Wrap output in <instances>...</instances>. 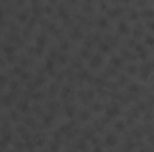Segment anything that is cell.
I'll return each instance as SVG.
<instances>
[{
  "label": "cell",
  "instance_id": "c3c4849f",
  "mask_svg": "<svg viewBox=\"0 0 154 152\" xmlns=\"http://www.w3.org/2000/svg\"><path fill=\"white\" fill-rule=\"evenodd\" d=\"M100 11H102V13H106V11H108V5H106V4H104V2H102V4H100Z\"/></svg>",
  "mask_w": 154,
  "mask_h": 152
},
{
  "label": "cell",
  "instance_id": "3957f363",
  "mask_svg": "<svg viewBox=\"0 0 154 152\" xmlns=\"http://www.w3.org/2000/svg\"><path fill=\"white\" fill-rule=\"evenodd\" d=\"M151 72H152V63H145V65H142L138 68V74H140V79L142 81H147L149 75H151Z\"/></svg>",
  "mask_w": 154,
  "mask_h": 152
},
{
  "label": "cell",
  "instance_id": "4316f807",
  "mask_svg": "<svg viewBox=\"0 0 154 152\" xmlns=\"http://www.w3.org/2000/svg\"><path fill=\"white\" fill-rule=\"evenodd\" d=\"M79 120H82V122H86V120H90V111H81V114H79Z\"/></svg>",
  "mask_w": 154,
  "mask_h": 152
},
{
  "label": "cell",
  "instance_id": "30bf717a",
  "mask_svg": "<svg viewBox=\"0 0 154 152\" xmlns=\"http://www.w3.org/2000/svg\"><path fill=\"white\" fill-rule=\"evenodd\" d=\"M27 100H29V99L25 97L22 102H18V111H20V113H29L31 108H29V102H27Z\"/></svg>",
  "mask_w": 154,
  "mask_h": 152
},
{
  "label": "cell",
  "instance_id": "ab89813d",
  "mask_svg": "<svg viewBox=\"0 0 154 152\" xmlns=\"http://www.w3.org/2000/svg\"><path fill=\"white\" fill-rule=\"evenodd\" d=\"M91 109H93L95 113H99V111H102V109H106V108H102V104H93Z\"/></svg>",
  "mask_w": 154,
  "mask_h": 152
},
{
  "label": "cell",
  "instance_id": "1f68e13d",
  "mask_svg": "<svg viewBox=\"0 0 154 152\" xmlns=\"http://www.w3.org/2000/svg\"><path fill=\"white\" fill-rule=\"evenodd\" d=\"M124 129H125V122H116L115 123V131H120L122 132Z\"/></svg>",
  "mask_w": 154,
  "mask_h": 152
},
{
  "label": "cell",
  "instance_id": "ffe728a7",
  "mask_svg": "<svg viewBox=\"0 0 154 152\" xmlns=\"http://www.w3.org/2000/svg\"><path fill=\"white\" fill-rule=\"evenodd\" d=\"M127 90H129V93H134V95H136V93L142 91V86H140V84H129Z\"/></svg>",
  "mask_w": 154,
  "mask_h": 152
},
{
  "label": "cell",
  "instance_id": "7a4b0ae2",
  "mask_svg": "<svg viewBox=\"0 0 154 152\" xmlns=\"http://www.w3.org/2000/svg\"><path fill=\"white\" fill-rule=\"evenodd\" d=\"M102 63H104V59H102V54H100V52H99V54H93V56L88 59V65H90V68H91V70L100 68V66H102Z\"/></svg>",
  "mask_w": 154,
  "mask_h": 152
},
{
  "label": "cell",
  "instance_id": "9c48e42d",
  "mask_svg": "<svg viewBox=\"0 0 154 152\" xmlns=\"http://www.w3.org/2000/svg\"><path fill=\"white\" fill-rule=\"evenodd\" d=\"M97 27H99V29H109V18L100 16V18L97 20Z\"/></svg>",
  "mask_w": 154,
  "mask_h": 152
},
{
  "label": "cell",
  "instance_id": "2e32d148",
  "mask_svg": "<svg viewBox=\"0 0 154 152\" xmlns=\"http://www.w3.org/2000/svg\"><path fill=\"white\" fill-rule=\"evenodd\" d=\"M116 145V136L115 134H108L106 136V147H115Z\"/></svg>",
  "mask_w": 154,
  "mask_h": 152
},
{
  "label": "cell",
  "instance_id": "9f6ffc18",
  "mask_svg": "<svg viewBox=\"0 0 154 152\" xmlns=\"http://www.w3.org/2000/svg\"><path fill=\"white\" fill-rule=\"evenodd\" d=\"M31 2H32V4H36V2H38V0H31Z\"/></svg>",
  "mask_w": 154,
  "mask_h": 152
},
{
  "label": "cell",
  "instance_id": "ac0fdd59",
  "mask_svg": "<svg viewBox=\"0 0 154 152\" xmlns=\"http://www.w3.org/2000/svg\"><path fill=\"white\" fill-rule=\"evenodd\" d=\"M93 136H95V132H93L91 129H84V131H82V138H84V140H91V141H93V140H95Z\"/></svg>",
  "mask_w": 154,
  "mask_h": 152
},
{
  "label": "cell",
  "instance_id": "ba28073f",
  "mask_svg": "<svg viewBox=\"0 0 154 152\" xmlns=\"http://www.w3.org/2000/svg\"><path fill=\"white\" fill-rule=\"evenodd\" d=\"M109 50H111V45L108 43V41H99V52L104 56V54H109Z\"/></svg>",
  "mask_w": 154,
  "mask_h": 152
},
{
  "label": "cell",
  "instance_id": "9a60e30c",
  "mask_svg": "<svg viewBox=\"0 0 154 152\" xmlns=\"http://www.w3.org/2000/svg\"><path fill=\"white\" fill-rule=\"evenodd\" d=\"M111 66H115V68L124 66V59H122V57H118V56H113V57H111Z\"/></svg>",
  "mask_w": 154,
  "mask_h": 152
},
{
  "label": "cell",
  "instance_id": "4dcf8cb0",
  "mask_svg": "<svg viewBox=\"0 0 154 152\" xmlns=\"http://www.w3.org/2000/svg\"><path fill=\"white\" fill-rule=\"evenodd\" d=\"M143 43H145L147 47H154V38H152V36H145Z\"/></svg>",
  "mask_w": 154,
  "mask_h": 152
},
{
  "label": "cell",
  "instance_id": "681fc988",
  "mask_svg": "<svg viewBox=\"0 0 154 152\" xmlns=\"http://www.w3.org/2000/svg\"><path fill=\"white\" fill-rule=\"evenodd\" d=\"M147 25H149V29H151V31H152V32H154V20H151V22H149Z\"/></svg>",
  "mask_w": 154,
  "mask_h": 152
},
{
  "label": "cell",
  "instance_id": "52a82bcc",
  "mask_svg": "<svg viewBox=\"0 0 154 152\" xmlns=\"http://www.w3.org/2000/svg\"><path fill=\"white\" fill-rule=\"evenodd\" d=\"M79 97H81V100H82L84 104H90L91 99H93V91H84V90H81V91H79Z\"/></svg>",
  "mask_w": 154,
  "mask_h": 152
},
{
  "label": "cell",
  "instance_id": "d590c367",
  "mask_svg": "<svg viewBox=\"0 0 154 152\" xmlns=\"http://www.w3.org/2000/svg\"><path fill=\"white\" fill-rule=\"evenodd\" d=\"M142 32H143L142 25H136V27H134V31H133V34H134V36H142Z\"/></svg>",
  "mask_w": 154,
  "mask_h": 152
},
{
  "label": "cell",
  "instance_id": "7c38bea8",
  "mask_svg": "<svg viewBox=\"0 0 154 152\" xmlns=\"http://www.w3.org/2000/svg\"><path fill=\"white\" fill-rule=\"evenodd\" d=\"M57 16H59L61 20H68V9H66L65 5H59V7H57Z\"/></svg>",
  "mask_w": 154,
  "mask_h": 152
},
{
  "label": "cell",
  "instance_id": "e575fe53",
  "mask_svg": "<svg viewBox=\"0 0 154 152\" xmlns=\"http://www.w3.org/2000/svg\"><path fill=\"white\" fill-rule=\"evenodd\" d=\"M125 82H127L125 77H116V86H118V88H120V86H125Z\"/></svg>",
  "mask_w": 154,
  "mask_h": 152
},
{
  "label": "cell",
  "instance_id": "484cf974",
  "mask_svg": "<svg viewBox=\"0 0 154 152\" xmlns=\"http://www.w3.org/2000/svg\"><path fill=\"white\" fill-rule=\"evenodd\" d=\"M9 84V79H7V75H0V90L2 88H5Z\"/></svg>",
  "mask_w": 154,
  "mask_h": 152
},
{
  "label": "cell",
  "instance_id": "d6986e66",
  "mask_svg": "<svg viewBox=\"0 0 154 152\" xmlns=\"http://www.w3.org/2000/svg\"><path fill=\"white\" fill-rule=\"evenodd\" d=\"M142 16L147 18V20H154V9H149V7L143 9V11H142Z\"/></svg>",
  "mask_w": 154,
  "mask_h": 152
},
{
  "label": "cell",
  "instance_id": "816d5d0a",
  "mask_svg": "<svg viewBox=\"0 0 154 152\" xmlns=\"http://www.w3.org/2000/svg\"><path fill=\"white\" fill-rule=\"evenodd\" d=\"M16 2H18V4H20V5H22V4H23V0H16Z\"/></svg>",
  "mask_w": 154,
  "mask_h": 152
},
{
  "label": "cell",
  "instance_id": "f35d334b",
  "mask_svg": "<svg viewBox=\"0 0 154 152\" xmlns=\"http://www.w3.org/2000/svg\"><path fill=\"white\" fill-rule=\"evenodd\" d=\"M9 86H11V90H13V91H16V90H18V86H20V82H18V81H11V82H9Z\"/></svg>",
  "mask_w": 154,
  "mask_h": 152
},
{
  "label": "cell",
  "instance_id": "8992f818",
  "mask_svg": "<svg viewBox=\"0 0 154 152\" xmlns=\"http://www.w3.org/2000/svg\"><path fill=\"white\" fill-rule=\"evenodd\" d=\"M116 32H118V34H122V36L129 34V32H131V29H129V23H127V22H120V23L116 25Z\"/></svg>",
  "mask_w": 154,
  "mask_h": 152
},
{
  "label": "cell",
  "instance_id": "db71d44e",
  "mask_svg": "<svg viewBox=\"0 0 154 152\" xmlns=\"http://www.w3.org/2000/svg\"><path fill=\"white\" fill-rule=\"evenodd\" d=\"M151 141H152V143H154V134H152V136H151Z\"/></svg>",
  "mask_w": 154,
  "mask_h": 152
},
{
  "label": "cell",
  "instance_id": "7402d4cb",
  "mask_svg": "<svg viewBox=\"0 0 154 152\" xmlns=\"http://www.w3.org/2000/svg\"><path fill=\"white\" fill-rule=\"evenodd\" d=\"M70 93H72V88H70V86H65V88L61 90V97H63V99H68Z\"/></svg>",
  "mask_w": 154,
  "mask_h": 152
},
{
  "label": "cell",
  "instance_id": "44dd1931",
  "mask_svg": "<svg viewBox=\"0 0 154 152\" xmlns=\"http://www.w3.org/2000/svg\"><path fill=\"white\" fill-rule=\"evenodd\" d=\"M25 125H27L29 129H36V127H38V122H36L34 118H27V120H25Z\"/></svg>",
  "mask_w": 154,
  "mask_h": 152
},
{
  "label": "cell",
  "instance_id": "8fae6325",
  "mask_svg": "<svg viewBox=\"0 0 154 152\" xmlns=\"http://www.w3.org/2000/svg\"><path fill=\"white\" fill-rule=\"evenodd\" d=\"M48 75H54V59H47L45 61V68H43Z\"/></svg>",
  "mask_w": 154,
  "mask_h": 152
},
{
  "label": "cell",
  "instance_id": "8d00e7d4",
  "mask_svg": "<svg viewBox=\"0 0 154 152\" xmlns=\"http://www.w3.org/2000/svg\"><path fill=\"white\" fill-rule=\"evenodd\" d=\"M57 61H59L61 65H66V63H68V56H65V54H61V56L57 57Z\"/></svg>",
  "mask_w": 154,
  "mask_h": 152
},
{
  "label": "cell",
  "instance_id": "4fadbf2b",
  "mask_svg": "<svg viewBox=\"0 0 154 152\" xmlns=\"http://www.w3.org/2000/svg\"><path fill=\"white\" fill-rule=\"evenodd\" d=\"M16 20L20 22V23H27V20H29V11H22V13H18L16 14Z\"/></svg>",
  "mask_w": 154,
  "mask_h": 152
},
{
  "label": "cell",
  "instance_id": "e0dca14e",
  "mask_svg": "<svg viewBox=\"0 0 154 152\" xmlns=\"http://www.w3.org/2000/svg\"><path fill=\"white\" fill-rule=\"evenodd\" d=\"M52 123H54V113L47 114V116L43 118V125H45V127H52Z\"/></svg>",
  "mask_w": 154,
  "mask_h": 152
},
{
  "label": "cell",
  "instance_id": "5bb4252c",
  "mask_svg": "<svg viewBox=\"0 0 154 152\" xmlns=\"http://www.w3.org/2000/svg\"><path fill=\"white\" fill-rule=\"evenodd\" d=\"M70 38L72 39H82V31H81L79 27H74V29L70 31Z\"/></svg>",
  "mask_w": 154,
  "mask_h": 152
},
{
  "label": "cell",
  "instance_id": "5b68a950",
  "mask_svg": "<svg viewBox=\"0 0 154 152\" xmlns=\"http://www.w3.org/2000/svg\"><path fill=\"white\" fill-rule=\"evenodd\" d=\"M134 50H136V57H140V59H147V48H145V45L136 43V45H134Z\"/></svg>",
  "mask_w": 154,
  "mask_h": 152
},
{
  "label": "cell",
  "instance_id": "b9f144b4",
  "mask_svg": "<svg viewBox=\"0 0 154 152\" xmlns=\"http://www.w3.org/2000/svg\"><path fill=\"white\" fill-rule=\"evenodd\" d=\"M43 9H45V13H47V14H52V5H50V4H48V5H45Z\"/></svg>",
  "mask_w": 154,
  "mask_h": 152
},
{
  "label": "cell",
  "instance_id": "11a10c76",
  "mask_svg": "<svg viewBox=\"0 0 154 152\" xmlns=\"http://www.w3.org/2000/svg\"><path fill=\"white\" fill-rule=\"evenodd\" d=\"M75 2H77V0H70V4H75Z\"/></svg>",
  "mask_w": 154,
  "mask_h": 152
},
{
  "label": "cell",
  "instance_id": "7bdbcfd3",
  "mask_svg": "<svg viewBox=\"0 0 154 152\" xmlns=\"http://www.w3.org/2000/svg\"><path fill=\"white\" fill-rule=\"evenodd\" d=\"M57 57V50L54 48V50H50V59H56Z\"/></svg>",
  "mask_w": 154,
  "mask_h": 152
},
{
  "label": "cell",
  "instance_id": "6da1fadb",
  "mask_svg": "<svg viewBox=\"0 0 154 152\" xmlns=\"http://www.w3.org/2000/svg\"><path fill=\"white\" fill-rule=\"evenodd\" d=\"M120 111H122V108H120V104L115 100V102H111V104L106 108V118H115V116L120 114Z\"/></svg>",
  "mask_w": 154,
  "mask_h": 152
},
{
  "label": "cell",
  "instance_id": "277c9868",
  "mask_svg": "<svg viewBox=\"0 0 154 152\" xmlns=\"http://www.w3.org/2000/svg\"><path fill=\"white\" fill-rule=\"evenodd\" d=\"M106 13H108V18H118V16L124 13V7H122V5H115V7L108 9Z\"/></svg>",
  "mask_w": 154,
  "mask_h": 152
},
{
  "label": "cell",
  "instance_id": "cb8c5ba5",
  "mask_svg": "<svg viewBox=\"0 0 154 152\" xmlns=\"http://www.w3.org/2000/svg\"><path fill=\"white\" fill-rule=\"evenodd\" d=\"M81 57H82V59H90V57H91V54H90V48H88V47H84V48L81 50Z\"/></svg>",
  "mask_w": 154,
  "mask_h": 152
},
{
  "label": "cell",
  "instance_id": "7dc6e473",
  "mask_svg": "<svg viewBox=\"0 0 154 152\" xmlns=\"http://www.w3.org/2000/svg\"><path fill=\"white\" fill-rule=\"evenodd\" d=\"M48 91H50V93H56V91H57V84H52V86H50V90H48Z\"/></svg>",
  "mask_w": 154,
  "mask_h": 152
},
{
  "label": "cell",
  "instance_id": "d4e9b609",
  "mask_svg": "<svg viewBox=\"0 0 154 152\" xmlns=\"http://www.w3.org/2000/svg\"><path fill=\"white\" fill-rule=\"evenodd\" d=\"M75 149H81V150H86V149H88V143H86L84 138H81V141L75 145Z\"/></svg>",
  "mask_w": 154,
  "mask_h": 152
},
{
  "label": "cell",
  "instance_id": "6f0895ef",
  "mask_svg": "<svg viewBox=\"0 0 154 152\" xmlns=\"http://www.w3.org/2000/svg\"><path fill=\"white\" fill-rule=\"evenodd\" d=\"M152 90H154V81H152Z\"/></svg>",
  "mask_w": 154,
  "mask_h": 152
},
{
  "label": "cell",
  "instance_id": "f546056e",
  "mask_svg": "<svg viewBox=\"0 0 154 152\" xmlns=\"http://www.w3.org/2000/svg\"><path fill=\"white\" fill-rule=\"evenodd\" d=\"M20 79H22V81H31L32 75H31V72H22V74H20Z\"/></svg>",
  "mask_w": 154,
  "mask_h": 152
},
{
  "label": "cell",
  "instance_id": "f5cc1de1",
  "mask_svg": "<svg viewBox=\"0 0 154 152\" xmlns=\"http://www.w3.org/2000/svg\"><path fill=\"white\" fill-rule=\"evenodd\" d=\"M122 2H124V4H129V2H131V0H122Z\"/></svg>",
  "mask_w": 154,
  "mask_h": 152
},
{
  "label": "cell",
  "instance_id": "d6a6232c",
  "mask_svg": "<svg viewBox=\"0 0 154 152\" xmlns=\"http://www.w3.org/2000/svg\"><path fill=\"white\" fill-rule=\"evenodd\" d=\"M66 114H68V116H74V114H75V108H74L72 104L66 106Z\"/></svg>",
  "mask_w": 154,
  "mask_h": 152
},
{
  "label": "cell",
  "instance_id": "83f0119b",
  "mask_svg": "<svg viewBox=\"0 0 154 152\" xmlns=\"http://www.w3.org/2000/svg\"><path fill=\"white\" fill-rule=\"evenodd\" d=\"M125 72H127L129 75H133V74H138V68H136L134 65H129V66L125 68Z\"/></svg>",
  "mask_w": 154,
  "mask_h": 152
},
{
  "label": "cell",
  "instance_id": "74e56055",
  "mask_svg": "<svg viewBox=\"0 0 154 152\" xmlns=\"http://www.w3.org/2000/svg\"><path fill=\"white\" fill-rule=\"evenodd\" d=\"M115 72H116L115 66H109V68L106 70V77H113V75H115Z\"/></svg>",
  "mask_w": 154,
  "mask_h": 152
},
{
  "label": "cell",
  "instance_id": "f907efd6",
  "mask_svg": "<svg viewBox=\"0 0 154 152\" xmlns=\"http://www.w3.org/2000/svg\"><path fill=\"white\" fill-rule=\"evenodd\" d=\"M2 20H4V11L0 9V23H2Z\"/></svg>",
  "mask_w": 154,
  "mask_h": 152
},
{
  "label": "cell",
  "instance_id": "60d3db41",
  "mask_svg": "<svg viewBox=\"0 0 154 152\" xmlns=\"http://www.w3.org/2000/svg\"><path fill=\"white\" fill-rule=\"evenodd\" d=\"M129 18H131V20H138V18H140V14H138L136 11H131V13H129Z\"/></svg>",
  "mask_w": 154,
  "mask_h": 152
},
{
  "label": "cell",
  "instance_id": "603a6c76",
  "mask_svg": "<svg viewBox=\"0 0 154 152\" xmlns=\"http://www.w3.org/2000/svg\"><path fill=\"white\" fill-rule=\"evenodd\" d=\"M59 50L61 52H66V50H70V41H61V45H59Z\"/></svg>",
  "mask_w": 154,
  "mask_h": 152
},
{
  "label": "cell",
  "instance_id": "f6af8a7d",
  "mask_svg": "<svg viewBox=\"0 0 154 152\" xmlns=\"http://www.w3.org/2000/svg\"><path fill=\"white\" fill-rule=\"evenodd\" d=\"M18 118H20V116H18V113H16V111H13V113H11V120H14V122H16Z\"/></svg>",
  "mask_w": 154,
  "mask_h": 152
},
{
  "label": "cell",
  "instance_id": "ee69618b",
  "mask_svg": "<svg viewBox=\"0 0 154 152\" xmlns=\"http://www.w3.org/2000/svg\"><path fill=\"white\" fill-rule=\"evenodd\" d=\"M32 109H34V113H38V114H43V111H41V106H34Z\"/></svg>",
  "mask_w": 154,
  "mask_h": 152
},
{
  "label": "cell",
  "instance_id": "f1b7e54d",
  "mask_svg": "<svg viewBox=\"0 0 154 152\" xmlns=\"http://www.w3.org/2000/svg\"><path fill=\"white\" fill-rule=\"evenodd\" d=\"M106 41H108L111 47H116V43H118V41H116V36H106Z\"/></svg>",
  "mask_w": 154,
  "mask_h": 152
},
{
  "label": "cell",
  "instance_id": "836d02e7",
  "mask_svg": "<svg viewBox=\"0 0 154 152\" xmlns=\"http://www.w3.org/2000/svg\"><path fill=\"white\" fill-rule=\"evenodd\" d=\"M122 59H134V56H133L129 50H124V52H122Z\"/></svg>",
  "mask_w": 154,
  "mask_h": 152
},
{
  "label": "cell",
  "instance_id": "bcb514c9",
  "mask_svg": "<svg viewBox=\"0 0 154 152\" xmlns=\"http://www.w3.org/2000/svg\"><path fill=\"white\" fill-rule=\"evenodd\" d=\"M134 45H136V41H133V39H127V47H131V48H134Z\"/></svg>",
  "mask_w": 154,
  "mask_h": 152
}]
</instances>
